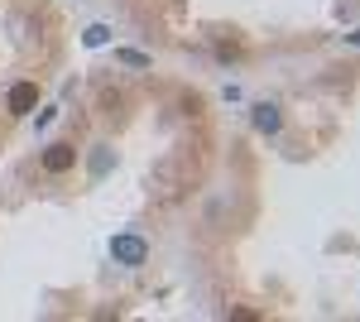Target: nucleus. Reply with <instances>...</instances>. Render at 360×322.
Instances as JSON below:
<instances>
[{
    "label": "nucleus",
    "instance_id": "nucleus-2",
    "mask_svg": "<svg viewBox=\"0 0 360 322\" xmlns=\"http://www.w3.org/2000/svg\"><path fill=\"white\" fill-rule=\"evenodd\" d=\"M34 106H39V87L34 82H15L10 87V116H29Z\"/></svg>",
    "mask_w": 360,
    "mask_h": 322
},
{
    "label": "nucleus",
    "instance_id": "nucleus-1",
    "mask_svg": "<svg viewBox=\"0 0 360 322\" xmlns=\"http://www.w3.org/2000/svg\"><path fill=\"white\" fill-rule=\"evenodd\" d=\"M111 255H115V265H144V260H149V245L139 241V236H115L111 241Z\"/></svg>",
    "mask_w": 360,
    "mask_h": 322
},
{
    "label": "nucleus",
    "instance_id": "nucleus-5",
    "mask_svg": "<svg viewBox=\"0 0 360 322\" xmlns=\"http://www.w3.org/2000/svg\"><path fill=\"white\" fill-rule=\"evenodd\" d=\"M106 39H111V29H106V25H91V29L82 34V44H86V49H101Z\"/></svg>",
    "mask_w": 360,
    "mask_h": 322
},
{
    "label": "nucleus",
    "instance_id": "nucleus-4",
    "mask_svg": "<svg viewBox=\"0 0 360 322\" xmlns=\"http://www.w3.org/2000/svg\"><path fill=\"white\" fill-rule=\"evenodd\" d=\"M255 130H259V135H274L278 130V106L259 101V106H255Z\"/></svg>",
    "mask_w": 360,
    "mask_h": 322
},
{
    "label": "nucleus",
    "instance_id": "nucleus-6",
    "mask_svg": "<svg viewBox=\"0 0 360 322\" xmlns=\"http://www.w3.org/2000/svg\"><path fill=\"white\" fill-rule=\"evenodd\" d=\"M120 63H130V68H144L149 58H144V54H135V49H120Z\"/></svg>",
    "mask_w": 360,
    "mask_h": 322
},
{
    "label": "nucleus",
    "instance_id": "nucleus-3",
    "mask_svg": "<svg viewBox=\"0 0 360 322\" xmlns=\"http://www.w3.org/2000/svg\"><path fill=\"white\" fill-rule=\"evenodd\" d=\"M72 163H77V149H72V144H49V149H44V168H49V173H68Z\"/></svg>",
    "mask_w": 360,
    "mask_h": 322
}]
</instances>
